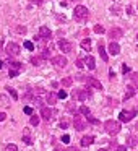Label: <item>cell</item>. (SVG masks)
<instances>
[{
  "mask_svg": "<svg viewBox=\"0 0 138 151\" xmlns=\"http://www.w3.org/2000/svg\"><path fill=\"white\" fill-rule=\"evenodd\" d=\"M94 33H98V34H102V33H104V28H102L101 24H98V26H94Z\"/></svg>",
  "mask_w": 138,
  "mask_h": 151,
  "instance_id": "cell-31",
  "label": "cell"
},
{
  "mask_svg": "<svg viewBox=\"0 0 138 151\" xmlns=\"http://www.w3.org/2000/svg\"><path fill=\"white\" fill-rule=\"evenodd\" d=\"M23 141L26 145H33V141H31V138H29V132H28V128H26V132H24V135H23Z\"/></svg>",
  "mask_w": 138,
  "mask_h": 151,
  "instance_id": "cell-23",
  "label": "cell"
},
{
  "mask_svg": "<svg viewBox=\"0 0 138 151\" xmlns=\"http://www.w3.org/2000/svg\"><path fill=\"white\" fill-rule=\"evenodd\" d=\"M85 63H86V67H88L89 70H94L96 68V62H94V57L93 55H88L85 59Z\"/></svg>",
  "mask_w": 138,
  "mask_h": 151,
  "instance_id": "cell-15",
  "label": "cell"
},
{
  "mask_svg": "<svg viewBox=\"0 0 138 151\" xmlns=\"http://www.w3.org/2000/svg\"><path fill=\"white\" fill-rule=\"evenodd\" d=\"M72 83H73V80L70 78V76H68V78H63L62 80V85L63 86H72Z\"/></svg>",
  "mask_w": 138,
  "mask_h": 151,
  "instance_id": "cell-27",
  "label": "cell"
},
{
  "mask_svg": "<svg viewBox=\"0 0 138 151\" xmlns=\"http://www.w3.org/2000/svg\"><path fill=\"white\" fill-rule=\"evenodd\" d=\"M73 96H76L80 101H86V99L91 96V93H89L88 89H76V93H73Z\"/></svg>",
  "mask_w": 138,
  "mask_h": 151,
  "instance_id": "cell-9",
  "label": "cell"
},
{
  "mask_svg": "<svg viewBox=\"0 0 138 151\" xmlns=\"http://www.w3.org/2000/svg\"><path fill=\"white\" fill-rule=\"evenodd\" d=\"M41 115H42L46 120H50V119H52V115H54V111L50 107H42V109H41Z\"/></svg>",
  "mask_w": 138,
  "mask_h": 151,
  "instance_id": "cell-13",
  "label": "cell"
},
{
  "mask_svg": "<svg viewBox=\"0 0 138 151\" xmlns=\"http://www.w3.org/2000/svg\"><path fill=\"white\" fill-rule=\"evenodd\" d=\"M59 47H60L62 52H72V50H73V44L68 42V41H65V39H60L59 41Z\"/></svg>",
  "mask_w": 138,
  "mask_h": 151,
  "instance_id": "cell-8",
  "label": "cell"
},
{
  "mask_svg": "<svg viewBox=\"0 0 138 151\" xmlns=\"http://www.w3.org/2000/svg\"><path fill=\"white\" fill-rule=\"evenodd\" d=\"M109 52H111L112 55H117V54H120V46H119L115 41H112V42L109 44Z\"/></svg>",
  "mask_w": 138,
  "mask_h": 151,
  "instance_id": "cell-14",
  "label": "cell"
},
{
  "mask_svg": "<svg viewBox=\"0 0 138 151\" xmlns=\"http://www.w3.org/2000/svg\"><path fill=\"white\" fill-rule=\"evenodd\" d=\"M76 67H80V68H81V67H85V65H83V60H81V59L76 60Z\"/></svg>",
  "mask_w": 138,
  "mask_h": 151,
  "instance_id": "cell-41",
  "label": "cell"
},
{
  "mask_svg": "<svg viewBox=\"0 0 138 151\" xmlns=\"http://www.w3.org/2000/svg\"><path fill=\"white\" fill-rule=\"evenodd\" d=\"M23 111H24V114H28V115H31V114H33V109H31L29 106H26V107H24Z\"/></svg>",
  "mask_w": 138,
  "mask_h": 151,
  "instance_id": "cell-35",
  "label": "cell"
},
{
  "mask_svg": "<svg viewBox=\"0 0 138 151\" xmlns=\"http://www.w3.org/2000/svg\"><path fill=\"white\" fill-rule=\"evenodd\" d=\"M5 151H18V148H17V145L10 143V145H7V146H5Z\"/></svg>",
  "mask_w": 138,
  "mask_h": 151,
  "instance_id": "cell-26",
  "label": "cell"
},
{
  "mask_svg": "<svg viewBox=\"0 0 138 151\" xmlns=\"http://www.w3.org/2000/svg\"><path fill=\"white\" fill-rule=\"evenodd\" d=\"M137 130H138V124H137Z\"/></svg>",
  "mask_w": 138,
  "mask_h": 151,
  "instance_id": "cell-47",
  "label": "cell"
},
{
  "mask_svg": "<svg viewBox=\"0 0 138 151\" xmlns=\"http://www.w3.org/2000/svg\"><path fill=\"white\" fill-rule=\"evenodd\" d=\"M42 62H44L42 57H31V63H33V65H36V67H39Z\"/></svg>",
  "mask_w": 138,
  "mask_h": 151,
  "instance_id": "cell-22",
  "label": "cell"
},
{
  "mask_svg": "<svg viewBox=\"0 0 138 151\" xmlns=\"http://www.w3.org/2000/svg\"><path fill=\"white\" fill-rule=\"evenodd\" d=\"M137 37H138V36H137Z\"/></svg>",
  "mask_w": 138,
  "mask_h": 151,
  "instance_id": "cell-49",
  "label": "cell"
},
{
  "mask_svg": "<svg viewBox=\"0 0 138 151\" xmlns=\"http://www.w3.org/2000/svg\"><path fill=\"white\" fill-rule=\"evenodd\" d=\"M80 112H81L83 115H89V109L86 107V106H81V107H80Z\"/></svg>",
  "mask_w": 138,
  "mask_h": 151,
  "instance_id": "cell-30",
  "label": "cell"
},
{
  "mask_svg": "<svg viewBox=\"0 0 138 151\" xmlns=\"http://www.w3.org/2000/svg\"><path fill=\"white\" fill-rule=\"evenodd\" d=\"M99 151H106V150H99Z\"/></svg>",
  "mask_w": 138,
  "mask_h": 151,
  "instance_id": "cell-48",
  "label": "cell"
},
{
  "mask_svg": "<svg viewBox=\"0 0 138 151\" xmlns=\"http://www.w3.org/2000/svg\"><path fill=\"white\" fill-rule=\"evenodd\" d=\"M31 125H34V127H37V125H39V117H37V115H33L31 114Z\"/></svg>",
  "mask_w": 138,
  "mask_h": 151,
  "instance_id": "cell-25",
  "label": "cell"
},
{
  "mask_svg": "<svg viewBox=\"0 0 138 151\" xmlns=\"http://www.w3.org/2000/svg\"><path fill=\"white\" fill-rule=\"evenodd\" d=\"M52 63L57 67V68H65L67 67V59L63 55H55L52 59Z\"/></svg>",
  "mask_w": 138,
  "mask_h": 151,
  "instance_id": "cell-6",
  "label": "cell"
},
{
  "mask_svg": "<svg viewBox=\"0 0 138 151\" xmlns=\"http://www.w3.org/2000/svg\"><path fill=\"white\" fill-rule=\"evenodd\" d=\"M62 141H63V143H68V141H70V137H68V135H63V137H62Z\"/></svg>",
  "mask_w": 138,
  "mask_h": 151,
  "instance_id": "cell-40",
  "label": "cell"
},
{
  "mask_svg": "<svg viewBox=\"0 0 138 151\" xmlns=\"http://www.w3.org/2000/svg\"><path fill=\"white\" fill-rule=\"evenodd\" d=\"M73 125H75V130H85L86 128V120L80 115H75L73 117Z\"/></svg>",
  "mask_w": 138,
  "mask_h": 151,
  "instance_id": "cell-5",
  "label": "cell"
},
{
  "mask_svg": "<svg viewBox=\"0 0 138 151\" xmlns=\"http://www.w3.org/2000/svg\"><path fill=\"white\" fill-rule=\"evenodd\" d=\"M133 94H135L133 88H132V86H128V88H127V91H125V96H124V99H125V101H127V99L133 98Z\"/></svg>",
  "mask_w": 138,
  "mask_h": 151,
  "instance_id": "cell-21",
  "label": "cell"
},
{
  "mask_svg": "<svg viewBox=\"0 0 138 151\" xmlns=\"http://www.w3.org/2000/svg\"><path fill=\"white\" fill-rule=\"evenodd\" d=\"M128 145H132V146H133V145H138V137H130L128 138Z\"/></svg>",
  "mask_w": 138,
  "mask_h": 151,
  "instance_id": "cell-28",
  "label": "cell"
},
{
  "mask_svg": "<svg viewBox=\"0 0 138 151\" xmlns=\"http://www.w3.org/2000/svg\"><path fill=\"white\" fill-rule=\"evenodd\" d=\"M5 54H7L8 57H17L18 54H20V46L15 42H8L7 49H5Z\"/></svg>",
  "mask_w": 138,
  "mask_h": 151,
  "instance_id": "cell-3",
  "label": "cell"
},
{
  "mask_svg": "<svg viewBox=\"0 0 138 151\" xmlns=\"http://www.w3.org/2000/svg\"><path fill=\"white\" fill-rule=\"evenodd\" d=\"M65 151H80V150H78V148H73V146H70V148H67Z\"/></svg>",
  "mask_w": 138,
  "mask_h": 151,
  "instance_id": "cell-44",
  "label": "cell"
},
{
  "mask_svg": "<svg viewBox=\"0 0 138 151\" xmlns=\"http://www.w3.org/2000/svg\"><path fill=\"white\" fill-rule=\"evenodd\" d=\"M128 70H130V68H128V65H122V73H127Z\"/></svg>",
  "mask_w": 138,
  "mask_h": 151,
  "instance_id": "cell-43",
  "label": "cell"
},
{
  "mask_svg": "<svg viewBox=\"0 0 138 151\" xmlns=\"http://www.w3.org/2000/svg\"><path fill=\"white\" fill-rule=\"evenodd\" d=\"M41 57H42V59H44V60H46V59H47V57H49V50H44V52H42V54H41Z\"/></svg>",
  "mask_w": 138,
  "mask_h": 151,
  "instance_id": "cell-38",
  "label": "cell"
},
{
  "mask_svg": "<svg viewBox=\"0 0 138 151\" xmlns=\"http://www.w3.org/2000/svg\"><path fill=\"white\" fill-rule=\"evenodd\" d=\"M17 33L18 34H24V33H26V28H24V26H18L17 28Z\"/></svg>",
  "mask_w": 138,
  "mask_h": 151,
  "instance_id": "cell-33",
  "label": "cell"
},
{
  "mask_svg": "<svg viewBox=\"0 0 138 151\" xmlns=\"http://www.w3.org/2000/svg\"><path fill=\"white\" fill-rule=\"evenodd\" d=\"M132 85L133 88H138V73H132Z\"/></svg>",
  "mask_w": 138,
  "mask_h": 151,
  "instance_id": "cell-24",
  "label": "cell"
},
{
  "mask_svg": "<svg viewBox=\"0 0 138 151\" xmlns=\"http://www.w3.org/2000/svg\"><path fill=\"white\" fill-rule=\"evenodd\" d=\"M88 120L91 122V124H94V125H98V124H99V120H98V119H94V117H88Z\"/></svg>",
  "mask_w": 138,
  "mask_h": 151,
  "instance_id": "cell-37",
  "label": "cell"
},
{
  "mask_svg": "<svg viewBox=\"0 0 138 151\" xmlns=\"http://www.w3.org/2000/svg\"><path fill=\"white\" fill-rule=\"evenodd\" d=\"M86 81H88V86H91V88H96V89H102V85L99 80L93 78V76H88L86 78Z\"/></svg>",
  "mask_w": 138,
  "mask_h": 151,
  "instance_id": "cell-11",
  "label": "cell"
},
{
  "mask_svg": "<svg viewBox=\"0 0 138 151\" xmlns=\"http://www.w3.org/2000/svg\"><path fill=\"white\" fill-rule=\"evenodd\" d=\"M5 119H7V114H4V112H0V122H4Z\"/></svg>",
  "mask_w": 138,
  "mask_h": 151,
  "instance_id": "cell-42",
  "label": "cell"
},
{
  "mask_svg": "<svg viewBox=\"0 0 138 151\" xmlns=\"http://www.w3.org/2000/svg\"><path fill=\"white\" fill-rule=\"evenodd\" d=\"M4 52V44H2V41H0V54Z\"/></svg>",
  "mask_w": 138,
  "mask_h": 151,
  "instance_id": "cell-45",
  "label": "cell"
},
{
  "mask_svg": "<svg viewBox=\"0 0 138 151\" xmlns=\"http://www.w3.org/2000/svg\"><path fill=\"white\" fill-rule=\"evenodd\" d=\"M50 34H52V33H50V29L47 26H41L39 28V37H41V39H49Z\"/></svg>",
  "mask_w": 138,
  "mask_h": 151,
  "instance_id": "cell-12",
  "label": "cell"
},
{
  "mask_svg": "<svg viewBox=\"0 0 138 151\" xmlns=\"http://www.w3.org/2000/svg\"><path fill=\"white\" fill-rule=\"evenodd\" d=\"M135 115H137V111H122L119 117H120L122 122H130Z\"/></svg>",
  "mask_w": 138,
  "mask_h": 151,
  "instance_id": "cell-7",
  "label": "cell"
},
{
  "mask_svg": "<svg viewBox=\"0 0 138 151\" xmlns=\"http://www.w3.org/2000/svg\"><path fill=\"white\" fill-rule=\"evenodd\" d=\"M10 70H8V75L12 76V78H13V76H17L18 73L21 72V70H23V63H20V62H10Z\"/></svg>",
  "mask_w": 138,
  "mask_h": 151,
  "instance_id": "cell-2",
  "label": "cell"
},
{
  "mask_svg": "<svg viewBox=\"0 0 138 151\" xmlns=\"http://www.w3.org/2000/svg\"><path fill=\"white\" fill-rule=\"evenodd\" d=\"M99 55H101V59L104 60V62H107V60H109V55H107V52H106L104 44H102V42H99Z\"/></svg>",
  "mask_w": 138,
  "mask_h": 151,
  "instance_id": "cell-16",
  "label": "cell"
},
{
  "mask_svg": "<svg viewBox=\"0 0 138 151\" xmlns=\"http://www.w3.org/2000/svg\"><path fill=\"white\" fill-rule=\"evenodd\" d=\"M122 34H124V31L120 29V28H112L111 31H109V39L115 41V39H120Z\"/></svg>",
  "mask_w": 138,
  "mask_h": 151,
  "instance_id": "cell-10",
  "label": "cell"
},
{
  "mask_svg": "<svg viewBox=\"0 0 138 151\" xmlns=\"http://www.w3.org/2000/svg\"><path fill=\"white\" fill-rule=\"evenodd\" d=\"M89 12L86 7H83V5H78V7H75V17L78 18V20H85V18H88Z\"/></svg>",
  "mask_w": 138,
  "mask_h": 151,
  "instance_id": "cell-4",
  "label": "cell"
},
{
  "mask_svg": "<svg viewBox=\"0 0 138 151\" xmlns=\"http://www.w3.org/2000/svg\"><path fill=\"white\" fill-rule=\"evenodd\" d=\"M81 49L89 52V50H91V41H89V39H83L81 41Z\"/></svg>",
  "mask_w": 138,
  "mask_h": 151,
  "instance_id": "cell-20",
  "label": "cell"
},
{
  "mask_svg": "<svg viewBox=\"0 0 138 151\" xmlns=\"http://www.w3.org/2000/svg\"><path fill=\"white\" fill-rule=\"evenodd\" d=\"M57 98H60V99H65V98H67V91H59V94H57Z\"/></svg>",
  "mask_w": 138,
  "mask_h": 151,
  "instance_id": "cell-34",
  "label": "cell"
},
{
  "mask_svg": "<svg viewBox=\"0 0 138 151\" xmlns=\"http://www.w3.org/2000/svg\"><path fill=\"white\" fill-rule=\"evenodd\" d=\"M115 151H127V146H124V145H119V146L115 148Z\"/></svg>",
  "mask_w": 138,
  "mask_h": 151,
  "instance_id": "cell-36",
  "label": "cell"
},
{
  "mask_svg": "<svg viewBox=\"0 0 138 151\" xmlns=\"http://www.w3.org/2000/svg\"><path fill=\"white\" fill-rule=\"evenodd\" d=\"M60 127H62V128H67V127H68V122H67V120H62V122H60Z\"/></svg>",
  "mask_w": 138,
  "mask_h": 151,
  "instance_id": "cell-39",
  "label": "cell"
},
{
  "mask_svg": "<svg viewBox=\"0 0 138 151\" xmlns=\"http://www.w3.org/2000/svg\"><path fill=\"white\" fill-rule=\"evenodd\" d=\"M2 67H4V62H2V60H0V68H2Z\"/></svg>",
  "mask_w": 138,
  "mask_h": 151,
  "instance_id": "cell-46",
  "label": "cell"
},
{
  "mask_svg": "<svg viewBox=\"0 0 138 151\" xmlns=\"http://www.w3.org/2000/svg\"><path fill=\"white\" fill-rule=\"evenodd\" d=\"M8 104H10V99L5 94H0V107H7Z\"/></svg>",
  "mask_w": 138,
  "mask_h": 151,
  "instance_id": "cell-18",
  "label": "cell"
},
{
  "mask_svg": "<svg viewBox=\"0 0 138 151\" xmlns=\"http://www.w3.org/2000/svg\"><path fill=\"white\" fill-rule=\"evenodd\" d=\"M104 128L109 135H117L119 132H120V124H119L117 120H107L104 124Z\"/></svg>",
  "mask_w": 138,
  "mask_h": 151,
  "instance_id": "cell-1",
  "label": "cell"
},
{
  "mask_svg": "<svg viewBox=\"0 0 138 151\" xmlns=\"http://www.w3.org/2000/svg\"><path fill=\"white\" fill-rule=\"evenodd\" d=\"M47 102H49V104H55V101H57V94H54L52 91H49L47 93Z\"/></svg>",
  "mask_w": 138,
  "mask_h": 151,
  "instance_id": "cell-19",
  "label": "cell"
},
{
  "mask_svg": "<svg viewBox=\"0 0 138 151\" xmlns=\"http://www.w3.org/2000/svg\"><path fill=\"white\" fill-rule=\"evenodd\" d=\"M93 141H94V137H91V135H88V137H83V138H81V146H89Z\"/></svg>",
  "mask_w": 138,
  "mask_h": 151,
  "instance_id": "cell-17",
  "label": "cell"
},
{
  "mask_svg": "<svg viewBox=\"0 0 138 151\" xmlns=\"http://www.w3.org/2000/svg\"><path fill=\"white\" fill-rule=\"evenodd\" d=\"M7 91H10V94H12V98H13V99H15V101H17V99H18V94H17V91H15V89H10V88H8V89H7Z\"/></svg>",
  "mask_w": 138,
  "mask_h": 151,
  "instance_id": "cell-32",
  "label": "cell"
},
{
  "mask_svg": "<svg viewBox=\"0 0 138 151\" xmlns=\"http://www.w3.org/2000/svg\"><path fill=\"white\" fill-rule=\"evenodd\" d=\"M24 47H26L28 50H34V44L31 42V41H26V42H24Z\"/></svg>",
  "mask_w": 138,
  "mask_h": 151,
  "instance_id": "cell-29",
  "label": "cell"
}]
</instances>
